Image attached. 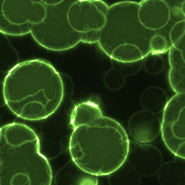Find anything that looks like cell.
<instances>
[{
	"instance_id": "30bf717a",
	"label": "cell",
	"mask_w": 185,
	"mask_h": 185,
	"mask_svg": "<svg viewBox=\"0 0 185 185\" xmlns=\"http://www.w3.org/2000/svg\"><path fill=\"white\" fill-rule=\"evenodd\" d=\"M103 116L98 105L91 101L81 102L75 106L71 115L69 127L73 130L81 125H88Z\"/></svg>"
},
{
	"instance_id": "7c38bea8",
	"label": "cell",
	"mask_w": 185,
	"mask_h": 185,
	"mask_svg": "<svg viewBox=\"0 0 185 185\" xmlns=\"http://www.w3.org/2000/svg\"><path fill=\"white\" fill-rule=\"evenodd\" d=\"M144 56L136 46L131 44L119 46L113 51L110 57L117 61L129 62L142 59Z\"/></svg>"
},
{
	"instance_id": "8fae6325",
	"label": "cell",
	"mask_w": 185,
	"mask_h": 185,
	"mask_svg": "<svg viewBox=\"0 0 185 185\" xmlns=\"http://www.w3.org/2000/svg\"><path fill=\"white\" fill-rule=\"evenodd\" d=\"M168 101L166 92L157 86L146 88L142 92L140 99L144 109L155 114L164 110Z\"/></svg>"
},
{
	"instance_id": "9a60e30c",
	"label": "cell",
	"mask_w": 185,
	"mask_h": 185,
	"mask_svg": "<svg viewBox=\"0 0 185 185\" xmlns=\"http://www.w3.org/2000/svg\"><path fill=\"white\" fill-rule=\"evenodd\" d=\"M143 59L129 62H120L121 64L118 65L117 70L125 76L135 75L141 68L143 65Z\"/></svg>"
},
{
	"instance_id": "5bb4252c",
	"label": "cell",
	"mask_w": 185,
	"mask_h": 185,
	"mask_svg": "<svg viewBox=\"0 0 185 185\" xmlns=\"http://www.w3.org/2000/svg\"><path fill=\"white\" fill-rule=\"evenodd\" d=\"M171 47L166 38L160 34L154 35L150 41V52L153 54L163 53L169 50Z\"/></svg>"
},
{
	"instance_id": "d6986e66",
	"label": "cell",
	"mask_w": 185,
	"mask_h": 185,
	"mask_svg": "<svg viewBox=\"0 0 185 185\" xmlns=\"http://www.w3.org/2000/svg\"><path fill=\"white\" fill-rule=\"evenodd\" d=\"M173 46L175 48L181 51L183 56L185 57V35Z\"/></svg>"
},
{
	"instance_id": "8992f818",
	"label": "cell",
	"mask_w": 185,
	"mask_h": 185,
	"mask_svg": "<svg viewBox=\"0 0 185 185\" xmlns=\"http://www.w3.org/2000/svg\"><path fill=\"white\" fill-rule=\"evenodd\" d=\"M161 123L156 114L142 110L134 113L128 123V129L131 136L141 142L154 140L161 130Z\"/></svg>"
},
{
	"instance_id": "4fadbf2b",
	"label": "cell",
	"mask_w": 185,
	"mask_h": 185,
	"mask_svg": "<svg viewBox=\"0 0 185 185\" xmlns=\"http://www.w3.org/2000/svg\"><path fill=\"white\" fill-rule=\"evenodd\" d=\"M144 57L142 65L148 73L153 75L157 74L164 69V62L159 54H154L149 52Z\"/></svg>"
},
{
	"instance_id": "6da1fadb",
	"label": "cell",
	"mask_w": 185,
	"mask_h": 185,
	"mask_svg": "<svg viewBox=\"0 0 185 185\" xmlns=\"http://www.w3.org/2000/svg\"><path fill=\"white\" fill-rule=\"evenodd\" d=\"M5 102L15 114L37 120L53 113L64 97L63 82L51 64L41 60L24 62L8 72L3 82Z\"/></svg>"
},
{
	"instance_id": "e0dca14e",
	"label": "cell",
	"mask_w": 185,
	"mask_h": 185,
	"mask_svg": "<svg viewBox=\"0 0 185 185\" xmlns=\"http://www.w3.org/2000/svg\"><path fill=\"white\" fill-rule=\"evenodd\" d=\"M110 75V88L117 90L121 88L125 82V76L118 71H115Z\"/></svg>"
},
{
	"instance_id": "3957f363",
	"label": "cell",
	"mask_w": 185,
	"mask_h": 185,
	"mask_svg": "<svg viewBox=\"0 0 185 185\" xmlns=\"http://www.w3.org/2000/svg\"><path fill=\"white\" fill-rule=\"evenodd\" d=\"M185 95L177 93L164 110L161 132L164 142L176 156L185 158Z\"/></svg>"
},
{
	"instance_id": "2e32d148",
	"label": "cell",
	"mask_w": 185,
	"mask_h": 185,
	"mask_svg": "<svg viewBox=\"0 0 185 185\" xmlns=\"http://www.w3.org/2000/svg\"><path fill=\"white\" fill-rule=\"evenodd\" d=\"M185 21L176 23L171 30L170 37L173 46L185 35Z\"/></svg>"
},
{
	"instance_id": "ffe728a7",
	"label": "cell",
	"mask_w": 185,
	"mask_h": 185,
	"mask_svg": "<svg viewBox=\"0 0 185 185\" xmlns=\"http://www.w3.org/2000/svg\"><path fill=\"white\" fill-rule=\"evenodd\" d=\"M180 8L183 14L185 15V1L181 4Z\"/></svg>"
},
{
	"instance_id": "7a4b0ae2",
	"label": "cell",
	"mask_w": 185,
	"mask_h": 185,
	"mask_svg": "<svg viewBox=\"0 0 185 185\" xmlns=\"http://www.w3.org/2000/svg\"><path fill=\"white\" fill-rule=\"evenodd\" d=\"M129 143L120 124L102 116L74 129L69 150L74 162L81 170L92 175H105L116 171L124 163Z\"/></svg>"
},
{
	"instance_id": "ac0fdd59",
	"label": "cell",
	"mask_w": 185,
	"mask_h": 185,
	"mask_svg": "<svg viewBox=\"0 0 185 185\" xmlns=\"http://www.w3.org/2000/svg\"><path fill=\"white\" fill-rule=\"evenodd\" d=\"M185 16L179 7H174L169 11V18L176 23L185 21Z\"/></svg>"
},
{
	"instance_id": "ba28073f",
	"label": "cell",
	"mask_w": 185,
	"mask_h": 185,
	"mask_svg": "<svg viewBox=\"0 0 185 185\" xmlns=\"http://www.w3.org/2000/svg\"><path fill=\"white\" fill-rule=\"evenodd\" d=\"M3 135L9 145L17 147L27 142L39 141L35 133L24 124L14 123L7 125L0 129Z\"/></svg>"
},
{
	"instance_id": "277c9868",
	"label": "cell",
	"mask_w": 185,
	"mask_h": 185,
	"mask_svg": "<svg viewBox=\"0 0 185 185\" xmlns=\"http://www.w3.org/2000/svg\"><path fill=\"white\" fill-rule=\"evenodd\" d=\"M109 7L101 0H76L68 10L69 23L73 28L79 32L99 31L105 24Z\"/></svg>"
},
{
	"instance_id": "52a82bcc",
	"label": "cell",
	"mask_w": 185,
	"mask_h": 185,
	"mask_svg": "<svg viewBox=\"0 0 185 185\" xmlns=\"http://www.w3.org/2000/svg\"><path fill=\"white\" fill-rule=\"evenodd\" d=\"M169 59L170 85L176 94L185 93V57L181 51L172 46L170 49Z\"/></svg>"
},
{
	"instance_id": "9c48e42d",
	"label": "cell",
	"mask_w": 185,
	"mask_h": 185,
	"mask_svg": "<svg viewBox=\"0 0 185 185\" xmlns=\"http://www.w3.org/2000/svg\"><path fill=\"white\" fill-rule=\"evenodd\" d=\"M179 158L162 164L158 172L161 185H185V159Z\"/></svg>"
},
{
	"instance_id": "5b68a950",
	"label": "cell",
	"mask_w": 185,
	"mask_h": 185,
	"mask_svg": "<svg viewBox=\"0 0 185 185\" xmlns=\"http://www.w3.org/2000/svg\"><path fill=\"white\" fill-rule=\"evenodd\" d=\"M126 160L140 175L150 177L158 173L162 164L163 158L159 150L154 146L141 145L129 141Z\"/></svg>"
}]
</instances>
